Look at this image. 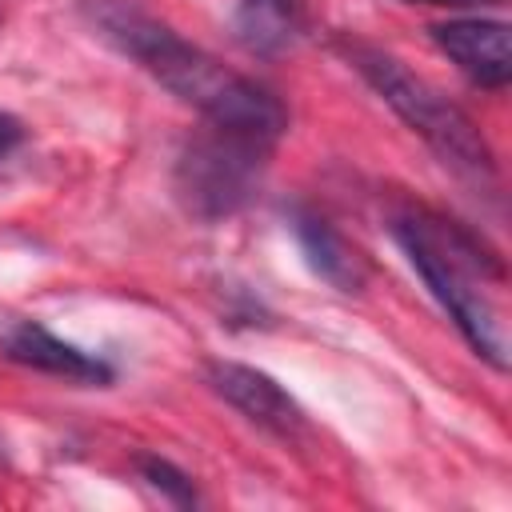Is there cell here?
Here are the masks:
<instances>
[{
  "mask_svg": "<svg viewBox=\"0 0 512 512\" xmlns=\"http://www.w3.org/2000/svg\"><path fill=\"white\" fill-rule=\"evenodd\" d=\"M144 468H148V480H152L156 488H164V492H172L176 500H192V484H188V480H184L180 472H172V468H168L164 460H148Z\"/></svg>",
  "mask_w": 512,
  "mask_h": 512,
  "instance_id": "30bf717a",
  "label": "cell"
},
{
  "mask_svg": "<svg viewBox=\"0 0 512 512\" xmlns=\"http://www.w3.org/2000/svg\"><path fill=\"white\" fill-rule=\"evenodd\" d=\"M296 236H300V248H304V256H308V264H312L328 284H336L340 292L360 288L364 264H360L356 248H348L324 220L300 216V220H296Z\"/></svg>",
  "mask_w": 512,
  "mask_h": 512,
  "instance_id": "9c48e42d",
  "label": "cell"
},
{
  "mask_svg": "<svg viewBox=\"0 0 512 512\" xmlns=\"http://www.w3.org/2000/svg\"><path fill=\"white\" fill-rule=\"evenodd\" d=\"M20 136H24L20 120H16V116H8V112H0V156H8V152L20 144Z\"/></svg>",
  "mask_w": 512,
  "mask_h": 512,
  "instance_id": "8fae6325",
  "label": "cell"
},
{
  "mask_svg": "<svg viewBox=\"0 0 512 512\" xmlns=\"http://www.w3.org/2000/svg\"><path fill=\"white\" fill-rule=\"evenodd\" d=\"M392 232L400 248L408 252L412 268L420 272V280L440 300V308L464 332V340L492 368H504L508 336H504L500 308L488 296V280H500V264L492 260V252H484L476 236H468L460 224L436 212H424V208L400 212L392 220Z\"/></svg>",
  "mask_w": 512,
  "mask_h": 512,
  "instance_id": "7a4b0ae2",
  "label": "cell"
},
{
  "mask_svg": "<svg viewBox=\"0 0 512 512\" xmlns=\"http://www.w3.org/2000/svg\"><path fill=\"white\" fill-rule=\"evenodd\" d=\"M304 28L300 0H240L236 8V40L256 56L284 52Z\"/></svg>",
  "mask_w": 512,
  "mask_h": 512,
  "instance_id": "ba28073f",
  "label": "cell"
},
{
  "mask_svg": "<svg viewBox=\"0 0 512 512\" xmlns=\"http://www.w3.org/2000/svg\"><path fill=\"white\" fill-rule=\"evenodd\" d=\"M212 388L232 408H240L252 424H260L276 436H292L304 428V412L268 372H256L248 364H212Z\"/></svg>",
  "mask_w": 512,
  "mask_h": 512,
  "instance_id": "52a82bcc",
  "label": "cell"
},
{
  "mask_svg": "<svg viewBox=\"0 0 512 512\" xmlns=\"http://www.w3.org/2000/svg\"><path fill=\"white\" fill-rule=\"evenodd\" d=\"M92 24L100 28V36L108 44H116L124 56H132L156 84H164L172 96L192 104L212 128L248 136L256 144H272L284 132L288 116L268 88L224 68L204 48L180 40L168 24H160L136 8H124L120 0H96Z\"/></svg>",
  "mask_w": 512,
  "mask_h": 512,
  "instance_id": "6da1fadb",
  "label": "cell"
},
{
  "mask_svg": "<svg viewBox=\"0 0 512 512\" xmlns=\"http://www.w3.org/2000/svg\"><path fill=\"white\" fill-rule=\"evenodd\" d=\"M436 48L480 88H504L512 80V48L508 24L484 16H460L432 28Z\"/></svg>",
  "mask_w": 512,
  "mask_h": 512,
  "instance_id": "5b68a950",
  "label": "cell"
},
{
  "mask_svg": "<svg viewBox=\"0 0 512 512\" xmlns=\"http://www.w3.org/2000/svg\"><path fill=\"white\" fill-rule=\"evenodd\" d=\"M356 68L364 72V80L392 104V112L424 136V144L444 160L452 164L460 176L468 180H492V152L480 136V128L448 100L440 96L428 80L412 76L396 56L388 52H376V48H356L352 52Z\"/></svg>",
  "mask_w": 512,
  "mask_h": 512,
  "instance_id": "3957f363",
  "label": "cell"
},
{
  "mask_svg": "<svg viewBox=\"0 0 512 512\" xmlns=\"http://www.w3.org/2000/svg\"><path fill=\"white\" fill-rule=\"evenodd\" d=\"M264 152L268 144L212 128V136H200L180 160V196L200 216H224L240 208L256 188Z\"/></svg>",
  "mask_w": 512,
  "mask_h": 512,
  "instance_id": "277c9868",
  "label": "cell"
},
{
  "mask_svg": "<svg viewBox=\"0 0 512 512\" xmlns=\"http://www.w3.org/2000/svg\"><path fill=\"white\" fill-rule=\"evenodd\" d=\"M0 352L12 364H24V368H36V372H48V376H64V380H76V384H108L112 380V368L100 356L52 336L44 324H32V320L8 324L0 332Z\"/></svg>",
  "mask_w": 512,
  "mask_h": 512,
  "instance_id": "8992f818",
  "label": "cell"
},
{
  "mask_svg": "<svg viewBox=\"0 0 512 512\" xmlns=\"http://www.w3.org/2000/svg\"><path fill=\"white\" fill-rule=\"evenodd\" d=\"M408 4H440V8H472V4H484V0H408Z\"/></svg>",
  "mask_w": 512,
  "mask_h": 512,
  "instance_id": "7c38bea8",
  "label": "cell"
}]
</instances>
